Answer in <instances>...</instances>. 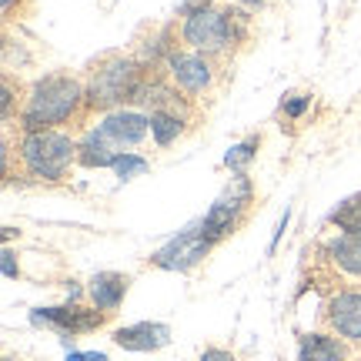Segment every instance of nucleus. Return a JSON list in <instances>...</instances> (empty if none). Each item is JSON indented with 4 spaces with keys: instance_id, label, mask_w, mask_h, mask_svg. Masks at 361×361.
Returning <instances> with one entry per match:
<instances>
[{
    "instance_id": "1",
    "label": "nucleus",
    "mask_w": 361,
    "mask_h": 361,
    "mask_svg": "<svg viewBox=\"0 0 361 361\" xmlns=\"http://www.w3.org/2000/svg\"><path fill=\"white\" fill-rule=\"evenodd\" d=\"M147 134H151V117L117 107L111 114H104L97 128L84 134V141L78 144V161L84 168H114L117 157L137 147Z\"/></svg>"
},
{
    "instance_id": "2",
    "label": "nucleus",
    "mask_w": 361,
    "mask_h": 361,
    "mask_svg": "<svg viewBox=\"0 0 361 361\" xmlns=\"http://www.w3.org/2000/svg\"><path fill=\"white\" fill-rule=\"evenodd\" d=\"M87 104V87L71 74H47L27 90L20 107V124L27 134L34 130H54L57 124H67Z\"/></svg>"
},
{
    "instance_id": "3",
    "label": "nucleus",
    "mask_w": 361,
    "mask_h": 361,
    "mask_svg": "<svg viewBox=\"0 0 361 361\" xmlns=\"http://www.w3.org/2000/svg\"><path fill=\"white\" fill-rule=\"evenodd\" d=\"M20 168L37 180H61L78 161V141L61 130H34L20 137Z\"/></svg>"
},
{
    "instance_id": "4",
    "label": "nucleus",
    "mask_w": 361,
    "mask_h": 361,
    "mask_svg": "<svg viewBox=\"0 0 361 361\" xmlns=\"http://www.w3.org/2000/svg\"><path fill=\"white\" fill-rule=\"evenodd\" d=\"M141 67L121 57V54H111L104 57L101 64L90 71V80H87V107L90 111H107L124 101H134L137 90H141Z\"/></svg>"
},
{
    "instance_id": "5",
    "label": "nucleus",
    "mask_w": 361,
    "mask_h": 361,
    "mask_svg": "<svg viewBox=\"0 0 361 361\" xmlns=\"http://www.w3.org/2000/svg\"><path fill=\"white\" fill-rule=\"evenodd\" d=\"M180 40L191 47V51L204 54V57H214V54L231 51V44L238 40V30H234V17L224 11H201L184 17V27H180Z\"/></svg>"
},
{
    "instance_id": "6",
    "label": "nucleus",
    "mask_w": 361,
    "mask_h": 361,
    "mask_svg": "<svg viewBox=\"0 0 361 361\" xmlns=\"http://www.w3.org/2000/svg\"><path fill=\"white\" fill-rule=\"evenodd\" d=\"M34 324H44V328H54L57 335L64 338H74V335H84V331H94L107 322V311L101 308H37L30 314Z\"/></svg>"
},
{
    "instance_id": "7",
    "label": "nucleus",
    "mask_w": 361,
    "mask_h": 361,
    "mask_svg": "<svg viewBox=\"0 0 361 361\" xmlns=\"http://www.w3.org/2000/svg\"><path fill=\"white\" fill-rule=\"evenodd\" d=\"M211 245H214V241H207L197 228H191V231L178 234L174 241H168L161 251H154V255H151V264H157V268H164V271H191L194 264L211 251Z\"/></svg>"
},
{
    "instance_id": "8",
    "label": "nucleus",
    "mask_w": 361,
    "mask_h": 361,
    "mask_svg": "<svg viewBox=\"0 0 361 361\" xmlns=\"http://www.w3.org/2000/svg\"><path fill=\"white\" fill-rule=\"evenodd\" d=\"M168 67H171V80L188 94H204L214 80V67L204 54L197 51H174L168 54Z\"/></svg>"
},
{
    "instance_id": "9",
    "label": "nucleus",
    "mask_w": 361,
    "mask_h": 361,
    "mask_svg": "<svg viewBox=\"0 0 361 361\" xmlns=\"http://www.w3.org/2000/svg\"><path fill=\"white\" fill-rule=\"evenodd\" d=\"M331 331L348 341H361V291H341L328 301Z\"/></svg>"
},
{
    "instance_id": "10",
    "label": "nucleus",
    "mask_w": 361,
    "mask_h": 361,
    "mask_svg": "<svg viewBox=\"0 0 361 361\" xmlns=\"http://www.w3.org/2000/svg\"><path fill=\"white\" fill-rule=\"evenodd\" d=\"M171 341V328L161 322H137L114 331V345L124 351H157Z\"/></svg>"
},
{
    "instance_id": "11",
    "label": "nucleus",
    "mask_w": 361,
    "mask_h": 361,
    "mask_svg": "<svg viewBox=\"0 0 361 361\" xmlns=\"http://www.w3.org/2000/svg\"><path fill=\"white\" fill-rule=\"evenodd\" d=\"M128 284L130 278L128 274H117V271H101V274H94L87 281V295L90 301H94V308L101 311H117L121 308V301H124V295H128Z\"/></svg>"
},
{
    "instance_id": "12",
    "label": "nucleus",
    "mask_w": 361,
    "mask_h": 361,
    "mask_svg": "<svg viewBox=\"0 0 361 361\" xmlns=\"http://www.w3.org/2000/svg\"><path fill=\"white\" fill-rule=\"evenodd\" d=\"M241 214H245V211H238V207L228 204L224 197H218V201L211 204V211L204 214V221H201L197 231L204 234L207 241H218V238H224V234L234 231V224L241 221Z\"/></svg>"
},
{
    "instance_id": "13",
    "label": "nucleus",
    "mask_w": 361,
    "mask_h": 361,
    "mask_svg": "<svg viewBox=\"0 0 361 361\" xmlns=\"http://www.w3.org/2000/svg\"><path fill=\"white\" fill-rule=\"evenodd\" d=\"M328 255L341 271H348L355 278H361V231H345L341 238L331 241Z\"/></svg>"
},
{
    "instance_id": "14",
    "label": "nucleus",
    "mask_w": 361,
    "mask_h": 361,
    "mask_svg": "<svg viewBox=\"0 0 361 361\" xmlns=\"http://www.w3.org/2000/svg\"><path fill=\"white\" fill-rule=\"evenodd\" d=\"M298 361H345V348L331 335H305L298 345Z\"/></svg>"
},
{
    "instance_id": "15",
    "label": "nucleus",
    "mask_w": 361,
    "mask_h": 361,
    "mask_svg": "<svg viewBox=\"0 0 361 361\" xmlns=\"http://www.w3.org/2000/svg\"><path fill=\"white\" fill-rule=\"evenodd\" d=\"M184 130V117L171 114V111H151V137H154L157 147H168L180 137Z\"/></svg>"
},
{
    "instance_id": "16",
    "label": "nucleus",
    "mask_w": 361,
    "mask_h": 361,
    "mask_svg": "<svg viewBox=\"0 0 361 361\" xmlns=\"http://www.w3.org/2000/svg\"><path fill=\"white\" fill-rule=\"evenodd\" d=\"M258 137H247V141H241V144H234L231 151L224 154V168H231V171H238V174H245V168L255 161V151H258Z\"/></svg>"
},
{
    "instance_id": "17",
    "label": "nucleus",
    "mask_w": 361,
    "mask_h": 361,
    "mask_svg": "<svg viewBox=\"0 0 361 361\" xmlns=\"http://www.w3.org/2000/svg\"><path fill=\"white\" fill-rule=\"evenodd\" d=\"M114 171H117V178H121V180H130L134 174H144V171H147V161H144L141 154L128 151V154H121L114 161Z\"/></svg>"
},
{
    "instance_id": "18",
    "label": "nucleus",
    "mask_w": 361,
    "mask_h": 361,
    "mask_svg": "<svg viewBox=\"0 0 361 361\" xmlns=\"http://www.w3.org/2000/svg\"><path fill=\"white\" fill-rule=\"evenodd\" d=\"M201 11H211V0H180V13H184V17L201 13Z\"/></svg>"
},
{
    "instance_id": "19",
    "label": "nucleus",
    "mask_w": 361,
    "mask_h": 361,
    "mask_svg": "<svg viewBox=\"0 0 361 361\" xmlns=\"http://www.w3.org/2000/svg\"><path fill=\"white\" fill-rule=\"evenodd\" d=\"M308 104H311V97H295V101L284 104V114H288V117H301L305 111H308Z\"/></svg>"
},
{
    "instance_id": "20",
    "label": "nucleus",
    "mask_w": 361,
    "mask_h": 361,
    "mask_svg": "<svg viewBox=\"0 0 361 361\" xmlns=\"http://www.w3.org/2000/svg\"><path fill=\"white\" fill-rule=\"evenodd\" d=\"M67 361H107V355L104 351H71Z\"/></svg>"
},
{
    "instance_id": "21",
    "label": "nucleus",
    "mask_w": 361,
    "mask_h": 361,
    "mask_svg": "<svg viewBox=\"0 0 361 361\" xmlns=\"http://www.w3.org/2000/svg\"><path fill=\"white\" fill-rule=\"evenodd\" d=\"M197 361H234V355L231 351H224V348H207Z\"/></svg>"
},
{
    "instance_id": "22",
    "label": "nucleus",
    "mask_w": 361,
    "mask_h": 361,
    "mask_svg": "<svg viewBox=\"0 0 361 361\" xmlns=\"http://www.w3.org/2000/svg\"><path fill=\"white\" fill-rule=\"evenodd\" d=\"M4 274H7V278H17V274H20V271H17V264H13V251H11V247H4Z\"/></svg>"
},
{
    "instance_id": "23",
    "label": "nucleus",
    "mask_w": 361,
    "mask_h": 361,
    "mask_svg": "<svg viewBox=\"0 0 361 361\" xmlns=\"http://www.w3.org/2000/svg\"><path fill=\"white\" fill-rule=\"evenodd\" d=\"M13 4H17V0H0V7H4V13H11V11H13Z\"/></svg>"
},
{
    "instance_id": "24",
    "label": "nucleus",
    "mask_w": 361,
    "mask_h": 361,
    "mask_svg": "<svg viewBox=\"0 0 361 361\" xmlns=\"http://www.w3.org/2000/svg\"><path fill=\"white\" fill-rule=\"evenodd\" d=\"M247 7H261V4H264V0H245Z\"/></svg>"
},
{
    "instance_id": "25",
    "label": "nucleus",
    "mask_w": 361,
    "mask_h": 361,
    "mask_svg": "<svg viewBox=\"0 0 361 361\" xmlns=\"http://www.w3.org/2000/svg\"><path fill=\"white\" fill-rule=\"evenodd\" d=\"M4 361H13V358H4Z\"/></svg>"
}]
</instances>
